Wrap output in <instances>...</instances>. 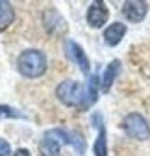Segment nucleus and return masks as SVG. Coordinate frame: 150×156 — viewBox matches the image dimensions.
<instances>
[{
  "instance_id": "nucleus-1",
  "label": "nucleus",
  "mask_w": 150,
  "mask_h": 156,
  "mask_svg": "<svg viewBox=\"0 0 150 156\" xmlns=\"http://www.w3.org/2000/svg\"><path fill=\"white\" fill-rule=\"evenodd\" d=\"M17 67L19 73L26 78H39L46 73L48 62H46V56L37 50V48H26L24 52H21L17 60Z\"/></svg>"
},
{
  "instance_id": "nucleus-2",
  "label": "nucleus",
  "mask_w": 150,
  "mask_h": 156,
  "mask_svg": "<svg viewBox=\"0 0 150 156\" xmlns=\"http://www.w3.org/2000/svg\"><path fill=\"white\" fill-rule=\"evenodd\" d=\"M56 97L70 108L85 110V84H80L76 80H65L56 87Z\"/></svg>"
},
{
  "instance_id": "nucleus-3",
  "label": "nucleus",
  "mask_w": 150,
  "mask_h": 156,
  "mask_svg": "<svg viewBox=\"0 0 150 156\" xmlns=\"http://www.w3.org/2000/svg\"><path fill=\"white\" fill-rule=\"evenodd\" d=\"M122 128L128 138L137 140V141H146L150 138V125L145 117L137 112L128 113L122 119Z\"/></svg>"
},
{
  "instance_id": "nucleus-4",
  "label": "nucleus",
  "mask_w": 150,
  "mask_h": 156,
  "mask_svg": "<svg viewBox=\"0 0 150 156\" xmlns=\"http://www.w3.org/2000/svg\"><path fill=\"white\" fill-rule=\"evenodd\" d=\"M63 48H65V56L69 58V60L76 63V65L82 69L84 74H89V71H91V63H89V58H87L85 50H84L76 41H72V39H67L65 45H63Z\"/></svg>"
},
{
  "instance_id": "nucleus-5",
  "label": "nucleus",
  "mask_w": 150,
  "mask_h": 156,
  "mask_svg": "<svg viewBox=\"0 0 150 156\" xmlns=\"http://www.w3.org/2000/svg\"><path fill=\"white\" fill-rule=\"evenodd\" d=\"M148 13V4L143 0H128L122 4V15L130 23H141Z\"/></svg>"
},
{
  "instance_id": "nucleus-6",
  "label": "nucleus",
  "mask_w": 150,
  "mask_h": 156,
  "mask_svg": "<svg viewBox=\"0 0 150 156\" xmlns=\"http://www.w3.org/2000/svg\"><path fill=\"white\" fill-rule=\"evenodd\" d=\"M109 19V9L104 2H93L87 9V24L91 28H102Z\"/></svg>"
},
{
  "instance_id": "nucleus-7",
  "label": "nucleus",
  "mask_w": 150,
  "mask_h": 156,
  "mask_svg": "<svg viewBox=\"0 0 150 156\" xmlns=\"http://www.w3.org/2000/svg\"><path fill=\"white\" fill-rule=\"evenodd\" d=\"M50 134H52V136H60V138H61L65 143L72 145L80 154L85 152V141H84V138H82L80 134H76V132H69V130H63V128H54V130H50Z\"/></svg>"
},
{
  "instance_id": "nucleus-8",
  "label": "nucleus",
  "mask_w": 150,
  "mask_h": 156,
  "mask_svg": "<svg viewBox=\"0 0 150 156\" xmlns=\"http://www.w3.org/2000/svg\"><path fill=\"white\" fill-rule=\"evenodd\" d=\"M124 35H126V24L124 23H111L104 30V41L109 47H117L122 41Z\"/></svg>"
},
{
  "instance_id": "nucleus-9",
  "label": "nucleus",
  "mask_w": 150,
  "mask_h": 156,
  "mask_svg": "<svg viewBox=\"0 0 150 156\" xmlns=\"http://www.w3.org/2000/svg\"><path fill=\"white\" fill-rule=\"evenodd\" d=\"M119 73H121V62L119 60H113V62L106 67V71H104V74L100 78V86H102V91L104 93H107L111 89V86H113V82H115V78H117Z\"/></svg>"
},
{
  "instance_id": "nucleus-10",
  "label": "nucleus",
  "mask_w": 150,
  "mask_h": 156,
  "mask_svg": "<svg viewBox=\"0 0 150 156\" xmlns=\"http://www.w3.org/2000/svg\"><path fill=\"white\" fill-rule=\"evenodd\" d=\"M39 152H41L43 156H60L61 145H60V141L56 140L50 132H46V134L43 136L41 143H39Z\"/></svg>"
},
{
  "instance_id": "nucleus-11",
  "label": "nucleus",
  "mask_w": 150,
  "mask_h": 156,
  "mask_svg": "<svg viewBox=\"0 0 150 156\" xmlns=\"http://www.w3.org/2000/svg\"><path fill=\"white\" fill-rule=\"evenodd\" d=\"M98 84H100V78L97 74L91 76L87 80V84H85V110L97 102V99H98Z\"/></svg>"
},
{
  "instance_id": "nucleus-12",
  "label": "nucleus",
  "mask_w": 150,
  "mask_h": 156,
  "mask_svg": "<svg viewBox=\"0 0 150 156\" xmlns=\"http://www.w3.org/2000/svg\"><path fill=\"white\" fill-rule=\"evenodd\" d=\"M15 21V9L9 2L0 0V32H4Z\"/></svg>"
},
{
  "instance_id": "nucleus-13",
  "label": "nucleus",
  "mask_w": 150,
  "mask_h": 156,
  "mask_svg": "<svg viewBox=\"0 0 150 156\" xmlns=\"http://www.w3.org/2000/svg\"><path fill=\"white\" fill-rule=\"evenodd\" d=\"M98 126V136L95 140V145H93V152L95 156H107V138H106V128L102 125V121L97 125Z\"/></svg>"
},
{
  "instance_id": "nucleus-14",
  "label": "nucleus",
  "mask_w": 150,
  "mask_h": 156,
  "mask_svg": "<svg viewBox=\"0 0 150 156\" xmlns=\"http://www.w3.org/2000/svg\"><path fill=\"white\" fill-rule=\"evenodd\" d=\"M45 24H46L48 32H56V26H60L61 30L67 28V24L63 23V19H61V15L56 11V9H48L45 13Z\"/></svg>"
},
{
  "instance_id": "nucleus-15",
  "label": "nucleus",
  "mask_w": 150,
  "mask_h": 156,
  "mask_svg": "<svg viewBox=\"0 0 150 156\" xmlns=\"http://www.w3.org/2000/svg\"><path fill=\"white\" fill-rule=\"evenodd\" d=\"M0 117H24V113L15 112L11 106H4V104H0Z\"/></svg>"
},
{
  "instance_id": "nucleus-16",
  "label": "nucleus",
  "mask_w": 150,
  "mask_h": 156,
  "mask_svg": "<svg viewBox=\"0 0 150 156\" xmlns=\"http://www.w3.org/2000/svg\"><path fill=\"white\" fill-rule=\"evenodd\" d=\"M11 152V147L6 140H0V156H8Z\"/></svg>"
},
{
  "instance_id": "nucleus-17",
  "label": "nucleus",
  "mask_w": 150,
  "mask_h": 156,
  "mask_svg": "<svg viewBox=\"0 0 150 156\" xmlns=\"http://www.w3.org/2000/svg\"><path fill=\"white\" fill-rule=\"evenodd\" d=\"M13 156H32L30 154V151L28 149H19V151H15V154Z\"/></svg>"
}]
</instances>
